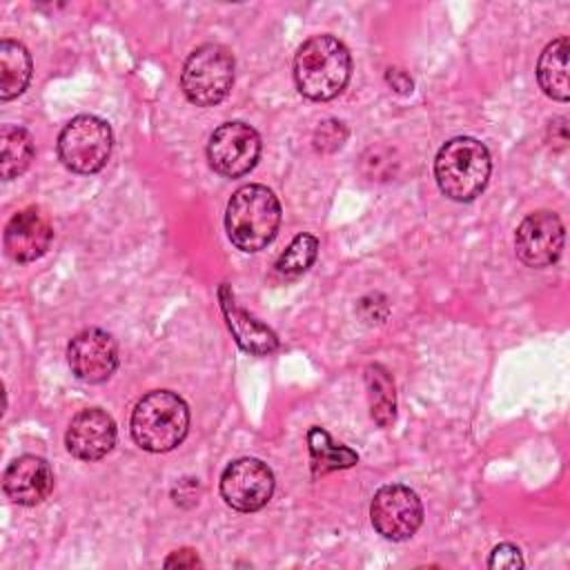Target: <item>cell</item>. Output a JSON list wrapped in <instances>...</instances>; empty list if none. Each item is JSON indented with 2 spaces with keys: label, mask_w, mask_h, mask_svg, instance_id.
I'll return each instance as SVG.
<instances>
[{
  "label": "cell",
  "mask_w": 570,
  "mask_h": 570,
  "mask_svg": "<svg viewBox=\"0 0 570 570\" xmlns=\"http://www.w3.org/2000/svg\"><path fill=\"white\" fill-rule=\"evenodd\" d=\"M352 56L350 49L332 33L307 38L294 56L296 89L316 102L336 98L350 82Z\"/></svg>",
  "instance_id": "1"
},
{
  "label": "cell",
  "mask_w": 570,
  "mask_h": 570,
  "mask_svg": "<svg viewBox=\"0 0 570 570\" xmlns=\"http://www.w3.org/2000/svg\"><path fill=\"white\" fill-rule=\"evenodd\" d=\"M281 203L265 185L249 183L238 187L225 209V229L234 247L240 252H261L278 234Z\"/></svg>",
  "instance_id": "2"
},
{
  "label": "cell",
  "mask_w": 570,
  "mask_h": 570,
  "mask_svg": "<svg viewBox=\"0 0 570 570\" xmlns=\"http://www.w3.org/2000/svg\"><path fill=\"white\" fill-rule=\"evenodd\" d=\"M492 160L488 147L472 136L448 140L434 158V178L450 200L468 203L481 196L490 180Z\"/></svg>",
  "instance_id": "3"
},
{
  "label": "cell",
  "mask_w": 570,
  "mask_h": 570,
  "mask_svg": "<svg viewBox=\"0 0 570 570\" xmlns=\"http://www.w3.org/2000/svg\"><path fill=\"white\" fill-rule=\"evenodd\" d=\"M131 436L147 452H169L183 443L189 430L187 403L169 390L147 392L131 412Z\"/></svg>",
  "instance_id": "4"
},
{
  "label": "cell",
  "mask_w": 570,
  "mask_h": 570,
  "mask_svg": "<svg viewBox=\"0 0 570 570\" xmlns=\"http://www.w3.org/2000/svg\"><path fill=\"white\" fill-rule=\"evenodd\" d=\"M234 85V56L216 42L196 47L180 71V89L196 107H214Z\"/></svg>",
  "instance_id": "5"
},
{
  "label": "cell",
  "mask_w": 570,
  "mask_h": 570,
  "mask_svg": "<svg viewBox=\"0 0 570 570\" xmlns=\"http://www.w3.org/2000/svg\"><path fill=\"white\" fill-rule=\"evenodd\" d=\"M114 147V134L107 120L82 114L71 118L58 136V158L76 174L100 171Z\"/></svg>",
  "instance_id": "6"
},
{
  "label": "cell",
  "mask_w": 570,
  "mask_h": 570,
  "mask_svg": "<svg viewBox=\"0 0 570 570\" xmlns=\"http://www.w3.org/2000/svg\"><path fill=\"white\" fill-rule=\"evenodd\" d=\"M261 149V136L252 125L229 120L218 125L209 136L207 160L216 174L225 178H240L256 167Z\"/></svg>",
  "instance_id": "7"
},
{
  "label": "cell",
  "mask_w": 570,
  "mask_h": 570,
  "mask_svg": "<svg viewBox=\"0 0 570 570\" xmlns=\"http://www.w3.org/2000/svg\"><path fill=\"white\" fill-rule=\"evenodd\" d=\"M370 519L381 537L390 541H407L423 523V503L412 488L390 483L374 492Z\"/></svg>",
  "instance_id": "8"
},
{
  "label": "cell",
  "mask_w": 570,
  "mask_h": 570,
  "mask_svg": "<svg viewBox=\"0 0 570 570\" xmlns=\"http://www.w3.org/2000/svg\"><path fill=\"white\" fill-rule=\"evenodd\" d=\"M274 494V472L254 456L232 461L220 474V497L238 512H256Z\"/></svg>",
  "instance_id": "9"
},
{
  "label": "cell",
  "mask_w": 570,
  "mask_h": 570,
  "mask_svg": "<svg viewBox=\"0 0 570 570\" xmlns=\"http://www.w3.org/2000/svg\"><path fill=\"white\" fill-rule=\"evenodd\" d=\"M566 243L561 218L550 209L528 214L514 234V249L528 267H548L559 261Z\"/></svg>",
  "instance_id": "10"
},
{
  "label": "cell",
  "mask_w": 570,
  "mask_h": 570,
  "mask_svg": "<svg viewBox=\"0 0 570 570\" xmlns=\"http://www.w3.org/2000/svg\"><path fill=\"white\" fill-rule=\"evenodd\" d=\"M67 363L76 379L85 383H102L118 367V345L105 330H82L67 345Z\"/></svg>",
  "instance_id": "11"
},
{
  "label": "cell",
  "mask_w": 570,
  "mask_h": 570,
  "mask_svg": "<svg viewBox=\"0 0 570 570\" xmlns=\"http://www.w3.org/2000/svg\"><path fill=\"white\" fill-rule=\"evenodd\" d=\"M118 439L116 421L100 407L80 410L65 434V445L71 456L80 461H100L107 456Z\"/></svg>",
  "instance_id": "12"
},
{
  "label": "cell",
  "mask_w": 570,
  "mask_h": 570,
  "mask_svg": "<svg viewBox=\"0 0 570 570\" xmlns=\"http://www.w3.org/2000/svg\"><path fill=\"white\" fill-rule=\"evenodd\" d=\"M4 252L16 263H33L47 254L53 227L38 207L16 212L4 227Z\"/></svg>",
  "instance_id": "13"
},
{
  "label": "cell",
  "mask_w": 570,
  "mask_h": 570,
  "mask_svg": "<svg viewBox=\"0 0 570 570\" xmlns=\"http://www.w3.org/2000/svg\"><path fill=\"white\" fill-rule=\"evenodd\" d=\"M2 490L18 505H38L53 490V470L42 456L22 454L7 465Z\"/></svg>",
  "instance_id": "14"
},
{
  "label": "cell",
  "mask_w": 570,
  "mask_h": 570,
  "mask_svg": "<svg viewBox=\"0 0 570 570\" xmlns=\"http://www.w3.org/2000/svg\"><path fill=\"white\" fill-rule=\"evenodd\" d=\"M218 303L220 312L225 316V323L236 341V345L254 356H267L278 350V336L261 321H256L249 312H245L236 298L234 292L227 283L218 287Z\"/></svg>",
  "instance_id": "15"
},
{
  "label": "cell",
  "mask_w": 570,
  "mask_h": 570,
  "mask_svg": "<svg viewBox=\"0 0 570 570\" xmlns=\"http://www.w3.org/2000/svg\"><path fill=\"white\" fill-rule=\"evenodd\" d=\"M568 36H559L552 40L539 56L537 62V80L543 94L552 100L566 102L570 96V85H568Z\"/></svg>",
  "instance_id": "16"
},
{
  "label": "cell",
  "mask_w": 570,
  "mask_h": 570,
  "mask_svg": "<svg viewBox=\"0 0 570 570\" xmlns=\"http://www.w3.org/2000/svg\"><path fill=\"white\" fill-rule=\"evenodd\" d=\"M33 62L27 47L18 40L4 38L0 42V98L13 100L18 98L31 80Z\"/></svg>",
  "instance_id": "17"
},
{
  "label": "cell",
  "mask_w": 570,
  "mask_h": 570,
  "mask_svg": "<svg viewBox=\"0 0 570 570\" xmlns=\"http://www.w3.org/2000/svg\"><path fill=\"white\" fill-rule=\"evenodd\" d=\"M307 448H309V456H312V474L314 476H323L327 472L334 470H345L358 463V454L341 443H334L332 436L318 428L312 425L307 430Z\"/></svg>",
  "instance_id": "18"
},
{
  "label": "cell",
  "mask_w": 570,
  "mask_h": 570,
  "mask_svg": "<svg viewBox=\"0 0 570 570\" xmlns=\"http://www.w3.org/2000/svg\"><path fill=\"white\" fill-rule=\"evenodd\" d=\"M36 154L33 138L18 125H4L0 129V176L13 180L27 171Z\"/></svg>",
  "instance_id": "19"
},
{
  "label": "cell",
  "mask_w": 570,
  "mask_h": 570,
  "mask_svg": "<svg viewBox=\"0 0 570 570\" xmlns=\"http://www.w3.org/2000/svg\"><path fill=\"white\" fill-rule=\"evenodd\" d=\"M365 387L370 401V416L379 428H390L396 419V392L392 374L383 365L372 363L365 367Z\"/></svg>",
  "instance_id": "20"
},
{
  "label": "cell",
  "mask_w": 570,
  "mask_h": 570,
  "mask_svg": "<svg viewBox=\"0 0 570 570\" xmlns=\"http://www.w3.org/2000/svg\"><path fill=\"white\" fill-rule=\"evenodd\" d=\"M318 254V238L312 234H298L294 240L287 245V249L278 256L274 272L283 278H296L303 272H307Z\"/></svg>",
  "instance_id": "21"
},
{
  "label": "cell",
  "mask_w": 570,
  "mask_h": 570,
  "mask_svg": "<svg viewBox=\"0 0 570 570\" xmlns=\"http://www.w3.org/2000/svg\"><path fill=\"white\" fill-rule=\"evenodd\" d=\"M488 568H523L521 550L512 543H499L488 559Z\"/></svg>",
  "instance_id": "22"
},
{
  "label": "cell",
  "mask_w": 570,
  "mask_h": 570,
  "mask_svg": "<svg viewBox=\"0 0 570 570\" xmlns=\"http://www.w3.org/2000/svg\"><path fill=\"white\" fill-rule=\"evenodd\" d=\"M338 131H345L343 122H338V120H332V122L325 120V122L318 127V131H316V138H314L316 147L323 149V151H334L336 147H341L343 140H345V136H338Z\"/></svg>",
  "instance_id": "23"
},
{
  "label": "cell",
  "mask_w": 570,
  "mask_h": 570,
  "mask_svg": "<svg viewBox=\"0 0 570 570\" xmlns=\"http://www.w3.org/2000/svg\"><path fill=\"white\" fill-rule=\"evenodd\" d=\"M165 566L171 568V566H178V568H194V566H200L196 552L191 550H180V552H174L171 557L165 559Z\"/></svg>",
  "instance_id": "24"
}]
</instances>
